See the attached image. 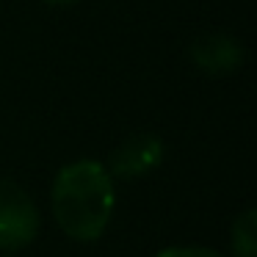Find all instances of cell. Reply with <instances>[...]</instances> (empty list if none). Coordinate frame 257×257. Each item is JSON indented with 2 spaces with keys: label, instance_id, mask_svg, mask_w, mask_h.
<instances>
[{
  "label": "cell",
  "instance_id": "1",
  "mask_svg": "<svg viewBox=\"0 0 257 257\" xmlns=\"http://www.w3.org/2000/svg\"><path fill=\"white\" fill-rule=\"evenodd\" d=\"M53 218L67 238L91 243L102 238L116 207L113 177L100 161L80 158L58 169L50 191Z\"/></svg>",
  "mask_w": 257,
  "mask_h": 257
},
{
  "label": "cell",
  "instance_id": "2",
  "mask_svg": "<svg viewBox=\"0 0 257 257\" xmlns=\"http://www.w3.org/2000/svg\"><path fill=\"white\" fill-rule=\"evenodd\" d=\"M39 232V210L23 185L0 180V251H20Z\"/></svg>",
  "mask_w": 257,
  "mask_h": 257
},
{
  "label": "cell",
  "instance_id": "3",
  "mask_svg": "<svg viewBox=\"0 0 257 257\" xmlns=\"http://www.w3.org/2000/svg\"><path fill=\"white\" fill-rule=\"evenodd\" d=\"M163 161V141L155 133H133L124 139L108 161V174L116 180H136L155 172Z\"/></svg>",
  "mask_w": 257,
  "mask_h": 257
},
{
  "label": "cell",
  "instance_id": "4",
  "mask_svg": "<svg viewBox=\"0 0 257 257\" xmlns=\"http://www.w3.org/2000/svg\"><path fill=\"white\" fill-rule=\"evenodd\" d=\"M191 58L207 75H229L243 64V47L224 34H207L191 45Z\"/></svg>",
  "mask_w": 257,
  "mask_h": 257
},
{
  "label": "cell",
  "instance_id": "5",
  "mask_svg": "<svg viewBox=\"0 0 257 257\" xmlns=\"http://www.w3.org/2000/svg\"><path fill=\"white\" fill-rule=\"evenodd\" d=\"M229 251H232V257H257V210L254 207L243 210L232 221Z\"/></svg>",
  "mask_w": 257,
  "mask_h": 257
},
{
  "label": "cell",
  "instance_id": "6",
  "mask_svg": "<svg viewBox=\"0 0 257 257\" xmlns=\"http://www.w3.org/2000/svg\"><path fill=\"white\" fill-rule=\"evenodd\" d=\"M155 257H224V254L216 249H207V246H169V249H161Z\"/></svg>",
  "mask_w": 257,
  "mask_h": 257
},
{
  "label": "cell",
  "instance_id": "7",
  "mask_svg": "<svg viewBox=\"0 0 257 257\" xmlns=\"http://www.w3.org/2000/svg\"><path fill=\"white\" fill-rule=\"evenodd\" d=\"M42 3H47V6H75L80 0H42Z\"/></svg>",
  "mask_w": 257,
  "mask_h": 257
},
{
  "label": "cell",
  "instance_id": "8",
  "mask_svg": "<svg viewBox=\"0 0 257 257\" xmlns=\"http://www.w3.org/2000/svg\"><path fill=\"white\" fill-rule=\"evenodd\" d=\"M0 257H14V254H9V251H3V254H0Z\"/></svg>",
  "mask_w": 257,
  "mask_h": 257
}]
</instances>
